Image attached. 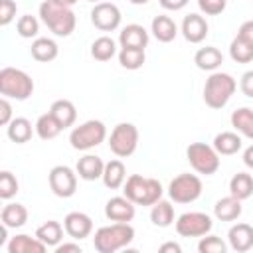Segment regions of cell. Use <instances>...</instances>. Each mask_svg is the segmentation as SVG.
Wrapping results in <instances>:
<instances>
[{
  "label": "cell",
  "mask_w": 253,
  "mask_h": 253,
  "mask_svg": "<svg viewBox=\"0 0 253 253\" xmlns=\"http://www.w3.org/2000/svg\"><path fill=\"white\" fill-rule=\"evenodd\" d=\"M202 180L196 174L184 172L178 174L176 178H172L170 186H168V196L172 202L176 204H192L202 196Z\"/></svg>",
  "instance_id": "ba28073f"
},
{
  "label": "cell",
  "mask_w": 253,
  "mask_h": 253,
  "mask_svg": "<svg viewBox=\"0 0 253 253\" xmlns=\"http://www.w3.org/2000/svg\"><path fill=\"white\" fill-rule=\"evenodd\" d=\"M243 208H241V200L233 198L231 194L225 196V198H219L213 206V215L219 219V221H235L239 215H241Z\"/></svg>",
  "instance_id": "ffe728a7"
},
{
  "label": "cell",
  "mask_w": 253,
  "mask_h": 253,
  "mask_svg": "<svg viewBox=\"0 0 253 253\" xmlns=\"http://www.w3.org/2000/svg\"><path fill=\"white\" fill-rule=\"evenodd\" d=\"M40 18L49 28V32H53L59 38L71 36L75 30V24H77L73 10L69 6L57 4L53 0H43L40 4Z\"/></svg>",
  "instance_id": "7a4b0ae2"
},
{
  "label": "cell",
  "mask_w": 253,
  "mask_h": 253,
  "mask_svg": "<svg viewBox=\"0 0 253 253\" xmlns=\"http://www.w3.org/2000/svg\"><path fill=\"white\" fill-rule=\"evenodd\" d=\"M63 227L71 239H85L93 231V219L83 211H69L63 219Z\"/></svg>",
  "instance_id": "5bb4252c"
},
{
  "label": "cell",
  "mask_w": 253,
  "mask_h": 253,
  "mask_svg": "<svg viewBox=\"0 0 253 253\" xmlns=\"http://www.w3.org/2000/svg\"><path fill=\"white\" fill-rule=\"evenodd\" d=\"M134 239V227L130 223L115 221L111 225H103L95 231L93 247L99 253H115L123 247H126Z\"/></svg>",
  "instance_id": "3957f363"
},
{
  "label": "cell",
  "mask_w": 253,
  "mask_h": 253,
  "mask_svg": "<svg viewBox=\"0 0 253 253\" xmlns=\"http://www.w3.org/2000/svg\"><path fill=\"white\" fill-rule=\"evenodd\" d=\"M130 4H136V6H142V4H146V2H150V0H128Z\"/></svg>",
  "instance_id": "f907efd6"
},
{
  "label": "cell",
  "mask_w": 253,
  "mask_h": 253,
  "mask_svg": "<svg viewBox=\"0 0 253 253\" xmlns=\"http://www.w3.org/2000/svg\"><path fill=\"white\" fill-rule=\"evenodd\" d=\"M198 251L200 253H225L227 245L217 235H204L198 243Z\"/></svg>",
  "instance_id": "f35d334b"
},
{
  "label": "cell",
  "mask_w": 253,
  "mask_h": 253,
  "mask_svg": "<svg viewBox=\"0 0 253 253\" xmlns=\"http://www.w3.org/2000/svg\"><path fill=\"white\" fill-rule=\"evenodd\" d=\"M47 182L57 198H71L77 192V174L69 166H53L47 174Z\"/></svg>",
  "instance_id": "8fae6325"
},
{
  "label": "cell",
  "mask_w": 253,
  "mask_h": 253,
  "mask_svg": "<svg viewBox=\"0 0 253 253\" xmlns=\"http://www.w3.org/2000/svg\"><path fill=\"white\" fill-rule=\"evenodd\" d=\"M229 194L237 200H247L253 196V176L247 172H237L229 180Z\"/></svg>",
  "instance_id": "f546056e"
},
{
  "label": "cell",
  "mask_w": 253,
  "mask_h": 253,
  "mask_svg": "<svg viewBox=\"0 0 253 253\" xmlns=\"http://www.w3.org/2000/svg\"><path fill=\"white\" fill-rule=\"evenodd\" d=\"M241 136L237 132H231V130H223L219 134H215L213 138V148L217 150L219 156H231V154H237L241 150Z\"/></svg>",
  "instance_id": "d4e9b609"
},
{
  "label": "cell",
  "mask_w": 253,
  "mask_h": 253,
  "mask_svg": "<svg viewBox=\"0 0 253 253\" xmlns=\"http://www.w3.org/2000/svg\"><path fill=\"white\" fill-rule=\"evenodd\" d=\"M160 2V6L164 8V10H172V12H176V10H182L190 0H158Z\"/></svg>",
  "instance_id": "f6af8a7d"
},
{
  "label": "cell",
  "mask_w": 253,
  "mask_h": 253,
  "mask_svg": "<svg viewBox=\"0 0 253 253\" xmlns=\"http://www.w3.org/2000/svg\"><path fill=\"white\" fill-rule=\"evenodd\" d=\"M158 251H160V253H168V251H172V253H180L182 247H180L178 243H174V241H168V243H162V245L158 247Z\"/></svg>",
  "instance_id": "7dc6e473"
},
{
  "label": "cell",
  "mask_w": 253,
  "mask_h": 253,
  "mask_svg": "<svg viewBox=\"0 0 253 253\" xmlns=\"http://www.w3.org/2000/svg\"><path fill=\"white\" fill-rule=\"evenodd\" d=\"M0 93L2 97L26 101L34 93V79L16 67H2L0 69Z\"/></svg>",
  "instance_id": "5b68a950"
},
{
  "label": "cell",
  "mask_w": 253,
  "mask_h": 253,
  "mask_svg": "<svg viewBox=\"0 0 253 253\" xmlns=\"http://www.w3.org/2000/svg\"><path fill=\"white\" fill-rule=\"evenodd\" d=\"M0 219L10 229H18V227L26 225V221H28V210L22 204H6L2 208V211H0Z\"/></svg>",
  "instance_id": "83f0119b"
},
{
  "label": "cell",
  "mask_w": 253,
  "mask_h": 253,
  "mask_svg": "<svg viewBox=\"0 0 253 253\" xmlns=\"http://www.w3.org/2000/svg\"><path fill=\"white\" fill-rule=\"evenodd\" d=\"M47 249L45 243H42L38 237L20 233L10 239L8 243V253H43Z\"/></svg>",
  "instance_id": "7402d4cb"
},
{
  "label": "cell",
  "mask_w": 253,
  "mask_h": 253,
  "mask_svg": "<svg viewBox=\"0 0 253 253\" xmlns=\"http://www.w3.org/2000/svg\"><path fill=\"white\" fill-rule=\"evenodd\" d=\"M235 89H237V83L229 73L211 71V75L206 79V85H204V103L210 109H223L229 103Z\"/></svg>",
  "instance_id": "277c9868"
},
{
  "label": "cell",
  "mask_w": 253,
  "mask_h": 253,
  "mask_svg": "<svg viewBox=\"0 0 253 253\" xmlns=\"http://www.w3.org/2000/svg\"><path fill=\"white\" fill-rule=\"evenodd\" d=\"M164 190L156 178H146L142 174H130L123 184V196H126L134 206H154L162 198Z\"/></svg>",
  "instance_id": "6da1fadb"
},
{
  "label": "cell",
  "mask_w": 253,
  "mask_h": 253,
  "mask_svg": "<svg viewBox=\"0 0 253 253\" xmlns=\"http://www.w3.org/2000/svg\"><path fill=\"white\" fill-rule=\"evenodd\" d=\"M229 247L237 253H245L253 247V227L249 223H235L227 231Z\"/></svg>",
  "instance_id": "2e32d148"
},
{
  "label": "cell",
  "mask_w": 253,
  "mask_h": 253,
  "mask_svg": "<svg viewBox=\"0 0 253 253\" xmlns=\"http://www.w3.org/2000/svg\"><path fill=\"white\" fill-rule=\"evenodd\" d=\"M237 38H241L243 42H247L251 47H253V20H247L239 26L237 30Z\"/></svg>",
  "instance_id": "ee69618b"
},
{
  "label": "cell",
  "mask_w": 253,
  "mask_h": 253,
  "mask_svg": "<svg viewBox=\"0 0 253 253\" xmlns=\"http://www.w3.org/2000/svg\"><path fill=\"white\" fill-rule=\"evenodd\" d=\"M243 164L253 170V144L245 148V152H243Z\"/></svg>",
  "instance_id": "c3c4849f"
},
{
  "label": "cell",
  "mask_w": 253,
  "mask_h": 253,
  "mask_svg": "<svg viewBox=\"0 0 253 253\" xmlns=\"http://www.w3.org/2000/svg\"><path fill=\"white\" fill-rule=\"evenodd\" d=\"M182 36L190 43H200L208 36V22L200 14H188L182 20Z\"/></svg>",
  "instance_id": "9a60e30c"
},
{
  "label": "cell",
  "mask_w": 253,
  "mask_h": 253,
  "mask_svg": "<svg viewBox=\"0 0 253 253\" xmlns=\"http://www.w3.org/2000/svg\"><path fill=\"white\" fill-rule=\"evenodd\" d=\"M194 63L202 71H215L223 63V53L213 45H206V47H200L196 51Z\"/></svg>",
  "instance_id": "44dd1931"
},
{
  "label": "cell",
  "mask_w": 253,
  "mask_h": 253,
  "mask_svg": "<svg viewBox=\"0 0 253 253\" xmlns=\"http://www.w3.org/2000/svg\"><path fill=\"white\" fill-rule=\"evenodd\" d=\"M49 113L57 119V123H59L63 128L73 126L75 121H77V109H75V105H73L71 101H67V99H57V101H53L51 107H49Z\"/></svg>",
  "instance_id": "cb8c5ba5"
},
{
  "label": "cell",
  "mask_w": 253,
  "mask_h": 253,
  "mask_svg": "<svg viewBox=\"0 0 253 253\" xmlns=\"http://www.w3.org/2000/svg\"><path fill=\"white\" fill-rule=\"evenodd\" d=\"M231 126L239 134H243V136L253 140V109H249V107L235 109L231 113Z\"/></svg>",
  "instance_id": "4dcf8cb0"
},
{
  "label": "cell",
  "mask_w": 253,
  "mask_h": 253,
  "mask_svg": "<svg viewBox=\"0 0 253 253\" xmlns=\"http://www.w3.org/2000/svg\"><path fill=\"white\" fill-rule=\"evenodd\" d=\"M126 180V168L123 164V160L115 158V160H109L105 164V170H103V184L111 190H119Z\"/></svg>",
  "instance_id": "484cf974"
},
{
  "label": "cell",
  "mask_w": 253,
  "mask_h": 253,
  "mask_svg": "<svg viewBox=\"0 0 253 253\" xmlns=\"http://www.w3.org/2000/svg\"><path fill=\"white\" fill-rule=\"evenodd\" d=\"M150 221L156 227H168L174 221V208L168 200H158L150 210Z\"/></svg>",
  "instance_id": "d6a6232c"
},
{
  "label": "cell",
  "mask_w": 253,
  "mask_h": 253,
  "mask_svg": "<svg viewBox=\"0 0 253 253\" xmlns=\"http://www.w3.org/2000/svg\"><path fill=\"white\" fill-rule=\"evenodd\" d=\"M251 2H253V0H251Z\"/></svg>",
  "instance_id": "f5cc1de1"
},
{
  "label": "cell",
  "mask_w": 253,
  "mask_h": 253,
  "mask_svg": "<svg viewBox=\"0 0 253 253\" xmlns=\"http://www.w3.org/2000/svg\"><path fill=\"white\" fill-rule=\"evenodd\" d=\"M63 225L59 223V221H55V219H47L45 223H42L38 229H36V237L42 241V243H45L47 247H57L59 243H61V239H63Z\"/></svg>",
  "instance_id": "4316f807"
},
{
  "label": "cell",
  "mask_w": 253,
  "mask_h": 253,
  "mask_svg": "<svg viewBox=\"0 0 253 253\" xmlns=\"http://www.w3.org/2000/svg\"><path fill=\"white\" fill-rule=\"evenodd\" d=\"M18 12V4L14 0H0V26H8Z\"/></svg>",
  "instance_id": "ab89813d"
},
{
  "label": "cell",
  "mask_w": 253,
  "mask_h": 253,
  "mask_svg": "<svg viewBox=\"0 0 253 253\" xmlns=\"http://www.w3.org/2000/svg\"><path fill=\"white\" fill-rule=\"evenodd\" d=\"M121 47H132V49H144L148 45V32L140 24H128L119 34Z\"/></svg>",
  "instance_id": "e0dca14e"
},
{
  "label": "cell",
  "mask_w": 253,
  "mask_h": 253,
  "mask_svg": "<svg viewBox=\"0 0 253 253\" xmlns=\"http://www.w3.org/2000/svg\"><path fill=\"white\" fill-rule=\"evenodd\" d=\"M213 221L204 211H186L176 219V231L182 237H204L211 231Z\"/></svg>",
  "instance_id": "30bf717a"
},
{
  "label": "cell",
  "mask_w": 253,
  "mask_h": 253,
  "mask_svg": "<svg viewBox=\"0 0 253 253\" xmlns=\"http://www.w3.org/2000/svg\"><path fill=\"white\" fill-rule=\"evenodd\" d=\"M53 2H57V4H63V6H69V8H71V6H73L77 0H53Z\"/></svg>",
  "instance_id": "681fc988"
},
{
  "label": "cell",
  "mask_w": 253,
  "mask_h": 253,
  "mask_svg": "<svg viewBox=\"0 0 253 253\" xmlns=\"http://www.w3.org/2000/svg\"><path fill=\"white\" fill-rule=\"evenodd\" d=\"M225 4L227 0H198V6L200 10L206 14V16H217L225 10Z\"/></svg>",
  "instance_id": "60d3db41"
},
{
  "label": "cell",
  "mask_w": 253,
  "mask_h": 253,
  "mask_svg": "<svg viewBox=\"0 0 253 253\" xmlns=\"http://www.w3.org/2000/svg\"><path fill=\"white\" fill-rule=\"evenodd\" d=\"M138 146V128L132 123H119L109 136V148L115 156L126 158L134 154Z\"/></svg>",
  "instance_id": "9c48e42d"
},
{
  "label": "cell",
  "mask_w": 253,
  "mask_h": 253,
  "mask_svg": "<svg viewBox=\"0 0 253 253\" xmlns=\"http://www.w3.org/2000/svg\"><path fill=\"white\" fill-rule=\"evenodd\" d=\"M107 138V126L101 121H85L83 125L75 126L69 134V142L75 150H91L99 146Z\"/></svg>",
  "instance_id": "8992f818"
},
{
  "label": "cell",
  "mask_w": 253,
  "mask_h": 253,
  "mask_svg": "<svg viewBox=\"0 0 253 253\" xmlns=\"http://www.w3.org/2000/svg\"><path fill=\"white\" fill-rule=\"evenodd\" d=\"M121 10L113 2H99L91 10V22L101 32H115L121 26Z\"/></svg>",
  "instance_id": "7c38bea8"
},
{
  "label": "cell",
  "mask_w": 253,
  "mask_h": 253,
  "mask_svg": "<svg viewBox=\"0 0 253 253\" xmlns=\"http://www.w3.org/2000/svg\"><path fill=\"white\" fill-rule=\"evenodd\" d=\"M239 89H241V93H243L245 97L253 99V69H251V71H245V73L241 75Z\"/></svg>",
  "instance_id": "7bdbcfd3"
},
{
  "label": "cell",
  "mask_w": 253,
  "mask_h": 253,
  "mask_svg": "<svg viewBox=\"0 0 253 253\" xmlns=\"http://www.w3.org/2000/svg\"><path fill=\"white\" fill-rule=\"evenodd\" d=\"M16 30H18V36H20V38L30 40V38H36V36H38V32H40V22H38L36 16L24 14V16L18 18Z\"/></svg>",
  "instance_id": "8d00e7d4"
},
{
  "label": "cell",
  "mask_w": 253,
  "mask_h": 253,
  "mask_svg": "<svg viewBox=\"0 0 253 253\" xmlns=\"http://www.w3.org/2000/svg\"><path fill=\"white\" fill-rule=\"evenodd\" d=\"M87 2H93V4H99L101 0H87Z\"/></svg>",
  "instance_id": "816d5d0a"
},
{
  "label": "cell",
  "mask_w": 253,
  "mask_h": 253,
  "mask_svg": "<svg viewBox=\"0 0 253 253\" xmlns=\"http://www.w3.org/2000/svg\"><path fill=\"white\" fill-rule=\"evenodd\" d=\"M229 55L235 63H249V61H253V47L235 36L229 43Z\"/></svg>",
  "instance_id": "d590c367"
},
{
  "label": "cell",
  "mask_w": 253,
  "mask_h": 253,
  "mask_svg": "<svg viewBox=\"0 0 253 253\" xmlns=\"http://www.w3.org/2000/svg\"><path fill=\"white\" fill-rule=\"evenodd\" d=\"M63 130V126L57 123V119L47 111L43 115H40V119L36 121V132L42 140H51L55 138L59 132Z\"/></svg>",
  "instance_id": "1f68e13d"
},
{
  "label": "cell",
  "mask_w": 253,
  "mask_h": 253,
  "mask_svg": "<svg viewBox=\"0 0 253 253\" xmlns=\"http://www.w3.org/2000/svg\"><path fill=\"white\" fill-rule=\"evenodd\" d=\"M146 61V55H144V49H132V47H121L119 51V63L125 67V69H130V71H136L144 65Z\"/></svg>",
  "instance_id": "e575fe53"
},
{
  "label": "cell",
  "mask_w": 253,
  "mask_h": 253,
  "mask_svg": "<svg viewBox=\"0 0 253 253\" xmlns=\"http://www.w3.org/2000/svg\"><path fill=\"white\" fill-rule=\"evenodd\" d=\"M18 188H20V184H18L16 176L10 170H2L0 172V198L2 200L14 198L18 194Z\"/></svg>",
  "instance_id": "74e56055"
},
{
  "label": "cell",
  "mask_w": 253,
  "mask_h": 253,
  "mask_svg": "<svg viewBox=\"0 0 253 253\" xmlns=\"http://www.w3.org/2000/svg\"><path fill=\"white\" fill-rule=\"evenodd\" d=\"M79 178L87 180V182H93V180H99L103 178V170H105V162L95 156V154H85L77 160V166H75Z\"/></svg>",
  "instance_id": "ac0fdd59"
},
{
  "label": "cell",
  "mask_w": 253,
  "mask_h": 253,
  "mask_svg": "<svg viewBox=\"0 0 253 253\" xmlns=\"http://www.w3.org/2000/svg\"><path fill=\"white\" fill-rule=\"evenodd\" d=\"M30 53L36 61H42V63H47V61H53L59 53V47L57 43L51 40V38H36L32 42V47H30Z\"/></svg>",
  "instance_id": "603a6c76"
},
{
  "label": "cell",
  "mask_w": 253,
  "mask_h": 253,
  "mask_svg": "<svg viewBox=\"0 0 253 253\" xmlns=\"http://www.w3.org/2000/svg\"><path fill=\"white\" fill-rule=\"evenodd\" d=\"M55 253H81L79 243H59L55 247Z\"/></svg>",
  "instance_id": "bcb514c9"
},
{
  "label": "cell",
  "mask_w": 253,
  "mask_h": 253,
  "mask_svg": "<svg viewBox=\"0 0 253 253\" xmlns=\"http://www.w3.org/2000/svg\"><path fill=\"white\" fill-rule=\"evenodd\" d=\"M12 119H14L12 117V105H10L8 97H2L0 99V125L2 126H8Z\"/></svg>",
  "instance_id": "b9f144b4"
},
{
  "label": "cell",
  "mask_w": 253,
  "mask_h": 253,
  "mask_svg": "<svg viewBox=\"0 0 253 253\" xmlns=\"http://www.w3.org/2000/svg\"><path fill=\"white\" fill-rule=\"evenodd\" d=\"M6 134L12 142L16 144H24L32 138V123L24 117H14L10 121V125L6 126Z\"/></svg>",
  "instance_id": "f1b7e54d"
},
{
  "label": "cell",
  "mask_w": 253,
  "mask_h": 253,
  "mask_svg": "<svg viewBox=\"0 0 253 253\" xmlns=\"http://www.w3.org/2000/svg\"><path fill=\"white\" fill-rule=\"evenodd\" d=\"M134 213H136V208L126 196H115L105 204V215L111 221L128 223L134 219Z\"/></svg>",
  "instance_id": "4fadbf2b"
},
{
  "label": "cell",
  "mask_w": 253,
  "mask_h": 253,
  "mask_svg": "<svg viewBox=\"0 0 253 253\" xmlns=\"http://www.w3.org/2000/svg\"><path fill=\"white\" fill-rule=\"evenodd\" d=\"M186 158L198 174L211 176L219 170V154L213 146L206 142H192L186 148Z\"/></svg>",
  "instance_id": "52a82bcc"
},
{
  "label": "cell",
  "mask_w": 253,
  "mask_h": 253,
  "mask_svg": "<svg viewBox=\"0 0 253 253\" xmlns=\"http://www.w3.org/2000/svg\"><path fill=\"white\" fill-rule=\"evenodd\" d=\"M150 32H152V36H154L158 42L170 43V42L178 36V26H176V22H174L170 16L160 14V16H154V18H152Z\"/></svg>",
  "instance_id": "d6986e66"
},
{
  "label": "cell",
  "mask_w": 253,
  "mask_h": 253,
  "mask_svg": "<svg viewBox=\"0 0 253 253\" xmlns=\"http://www.w3.org/2000/svg\"><path fill=\"white\" fill-rule=\"evenodd\" d=\"M117 53V43L109 36H101L91 43V55L97 61H109Z\"/></svg>",
  "instance_id": "836d02e7"
}]
</instances>
